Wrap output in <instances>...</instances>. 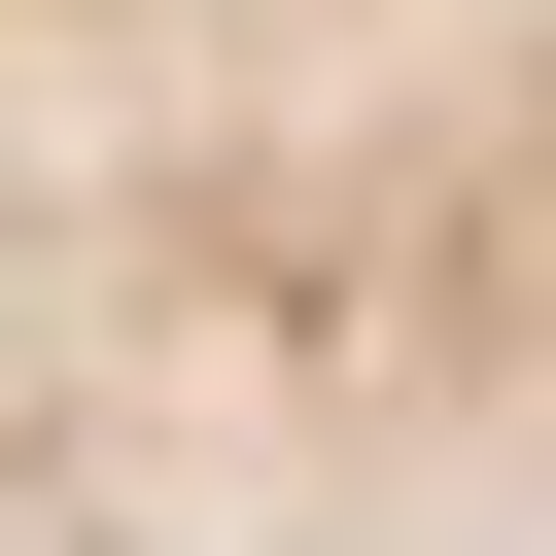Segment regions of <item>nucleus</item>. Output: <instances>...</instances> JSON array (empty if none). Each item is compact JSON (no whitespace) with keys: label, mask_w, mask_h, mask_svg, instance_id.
Wrapping results in <instances>:
<instances>
[{"label":"nucleus","mask_w":556,"mask_h":556,"mask_svg":"<svg viewBox=\"0 0 556 556\" xmlns=\"http://www.w3.org/2000/svg\"><path fill=\"white\" fill-rule=\"evenodd\" d=\"M0 417L556 556V0H0Z\"/></svg>","instance_id":"nucleus-1"},{"label":"nucleus","mask_w":556,"mask_h":556,"mask_svg":"<svg viewBox=\"0 0 556 556\" xmlns=\"http://www.w3.org/2000/svg\"><path fill=\"white\" fill-rule=\"evenodd\" d=\"M0 556H521V521H348V486H208L104 417H0Z\"/></svg>","instance_id":"nucleus-2"}]
</instances>
